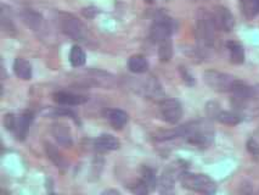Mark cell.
<instances>
[{
	"mask_svg": "<svg viewBox=\"0 0 259 195\" xmlns=\"http://www.w3.org/2000/svg\"><path fill=\"white\" fill-rule=\"evenodd\" d=\"M217 27L213 21L212 14L207 11H201L197 17L196 35L200 47L202 49H209L214 46Z\"/></svg>",
	"mask_w": 259,
	"mask_h": 195,
	"instance_id": "obj_1",
	"label": "cell"
},
{
	"mask_svg": "<svg viewBox=\"0 0 259 195\" xmlns=\"http://www.w3.org/2000/svg\"><path fill=\"white\" fill-rule=\"evenodd\" d=\"M180 182L185 189L203 194H213L217 190V184L210 177L202 173L183 172L180 175Z\"/></svg>",
	"mask_w": 259,
	"mask_h": 195,
	"instance_id": "obj_2",
	"label": "cell"
},
{
	"mask_svg": "<svg viewBox=\"0 0 259 195\" xmlns=\"http://www.w3.org/2000/svg\"><path fill=\"white\" fill-rule=\"evenodd\" d=\"M203 80L210 89L218 93L231 92L237 82V80L234 76L215 70H208L204 72Z\"/></svg>",
	"mask_w": 259,
	"mask_h": 195,
	"instance_id": "obj_3",
	"label": "cell"
},
{
	"mask_svg": "<svg viewBox=\"0 0 259 195\" xmlns=\"http://www.w3.org/2000/svg\"><path fill=\"white\" fill-rule=\"evenodd\" d=\"M59 26L66 35L74 39V41H85L87 37H88L87 27L79 20L76 19L73 15L60 14Z\"/></svg>",
	"mask_w": 259,
	"mask_h": 195,
	"instance_id": "obj_4",
	"label": "cell"
},
{
	"mask_svg": "<svg viewBox=\"0 0 259 195\" xmlns=\"http://www.w3.org/2000/svg\"><path fill=\"white\" fill-rule=\"evenodd\" d=\"M33 122L32 112H23L20 116L14 113H8L5 116L4 124L8 131H13L16 134L17 139H25L27 132L29 130V126Z\"/></svg>",
	"mask_w": 259,
	"mask_h": 195,
	"instance_id": "obj_5",
	"label": "cell"
},
{
	"mask_svg": "<svg viewBox=\"0 0 259 195\" xmlns=\"http://www.w3.org/2000/svg\"><path fill=\"white\" fill-rule=\"evenodd\" d=\"M159 110L164 121L170 125L178 124L183 116L182 104L176 99H164L159 105Z\"/></svg>",
	"mask_w": 259,
	"mask_h": 195,
	"instance_id": "obj_6",
	"label": "cell"
},
{
	"mask_svg": "<svg viewBox=\"0 0 259 195\" xmlns=\"http://www.w3.org/2000/svg\"><path fill=\"white\" fill-rule=\"evenodd\" d=\"M173 26L169 19L167 17H161L153 22L151 27V39L155 43L161 44L165 41H169Z\"/></svg>",
	"mask_w": 259,
	"mask_h": 195,
	"instance_id": "obj_7",
	"label": "cell"
},
{
	"mask_svg": "<svg viewBox=\"0 0 259 195\" xmlns=\"http://www.w3.org/2000/svg\"><path fill=\"white\" fill-rule=\"evenodd\" d=\"M212 14L217 29L223 32H230L235 26V19L231 11L225 7H217Z\"/></svg>",
	"mask_w": 259,
	"mask_h": 195,
	"instance_id": "obj_8",
	"label": "cell"
},
{
	"mask_svg": "<svg viewBox=\"0 0 259 195\" xmlns=\"http://www.w3.org/2000/svg\"><path fill=\"white\" fill-rule=\"evenodd\" d=\"M208 111V115L212 116L213 119H215L217 121H219L221 124L224 125H237L241 122V116L237 113L231 112V111H224L219 109V106L217 104H209L207 107Z\"/></svg>",
	"mask_w": 259,
	"mask_h": 195,
	"instance_id": "obj_9",
	"label": "cell"
},
{
	"mask_svg": "<svg viewBox=\"0 0 259 195\" xmlns=\"http://www.w3.org/2000/svg\"><path fill=\"white\" fill-rule=\"evenodd\" d=\"M94 146L98 151L106 152L118 149L120 146V143L112 134H101L100 137H98L95 139Z\"/></svg>",
	"mask_w": 259,
	"mask_h": 195,
	"instance_id": "obj_10",
	"label": "cell"
},
{
	"mask_svg": "<svg viewBox=\"0 0 259 195\" xmlns=\"http://www.w3.org/2000/svg\"><path fill=\"white\" fill-rule=\"evenodd\" d=\"M51 132H53V136L55 137L57 143L61 144L62 146H71L72 145V134L70 128H68L67 125L61 124H54L53 128H51Z\"/></svg>",
	"mask_w": 259,
	"mask_h": 195,
	"instance_id": "obj_11",
	"label": "cell"
},
{
	"mask_svg": "<svg viewBox=\"0 0 259 195\" xmlns=\"http://www.w3.org/2000/svg\"><path fill=\"white\" fill-rule=\"evenodd\" d=\"M54 100L57 104L61 105H68V106H73V105H80L85 103L88 99L83 95L73 94V93H67V92H56L53 95Z\"/></svg>",
	"mask_w": 259,
	"mask_h": 195,
	"instance_id": "obj_12",
	"label": "cell"
},
{
	"mask_svg": "<svg viewBox=\"0 0 259 195\" xmlns=\"http://www.w3.org/2000/svg\"><path fill=\"white\" fill-rule=\"evenodd\" d=\"M106 119L110 121V124L112 125L116 130H120V128L124 127L126 122H128L129 116L128 113L124 112L123 110L112 109V110H107Z\"/></svg>",
	"mask_w": 259,
	"mask_h": 195,
	"instance_id": "obj_13",
	"label": "cell"
},
{
	"mask_svg": "<svg viewBox=\"0 0 259 195\" xmlns=\"http://www.w3.org/2000/svg\"><path fill=\"white\" fill-rule=\"evenodd\" d=\"M14 72L17 77L23 81L32 78V65L22 58H17L14 62Z\"/></svg>",
	"mask_w": 259,
	"mask_h": 195,
	"instance_id": "obj_14",
	"label": "cell"
},
{
	"mask_svg": "<svg viewBox=\"0 0 259 195\" xmlns=\"http://www.w3.org/2000/svg\"><path fill=\"white\" fill-rule=\"evenodd\" d=\"M182 173L178 172V171L174 169L173 166L168 167V169L163 172V176H162V178H161L162 191L171 190L174 183H176V181H177V176H179V178H180V175H182Z\"/></svg>",
	"mask_w": 259,
	"mask_h": 195,
	"instance_id": "obj_15",
	"label": "cell"
},
{
	"mask_svg": "<svg viewBox=\"0 0 259 195\" xmlns=\"http://www.w3.org/2000/svg\"><path fill=\"white\" fill-rule=\"evenodd\" d=\"M229 53H230V60L233 64L240 65L245 61V50L243 47L237 42H229L227 44Z\"/></svg>",
	"mask_w": 259,
	"mask_h": 195,
	"instance_id": "obj_16",
	"label": "cell"
},
{
	"mask_svg": "<svg viewBox=\"0 0 259 195\" xmlns=\"http://www.w3.org/2000/svg\"><path fill=\"white\" fill-rule=\"evenodd\" d=\"M128 67L133 73H145L149 70V62L143 55H134L129 59Z\"/></svg>",
	"mask_w": 259,
	"mask_h": 195,
	"instance_id": "obj_17",
	"label": "cell"
},
{
	"mask_svg": "<svg viewBox=\"0 0 259 195\" xmlns=\"http://www.w3.org/2000/svg\"><path fill=\"white\" fill-rule=\"evenodd\" d=\"M22 20L33 31H38L43 23V17L33 10H26L22 13Z\"/></svg>",
	"mask_w": 259,
	"mask_h": 195,
	"instance_id": "obj_18",
	"label": "cell"
},
{
	"mask_svg": "<svg viewBox=\"0 0 259 195\" xmlns=\"http://www.w3.org/2000/svg\"><path fill=\"white\" fill-rule=\"evenodd\" d=\"M85 60H87L85 53H84L82 48L78 46L72 47L71 53H70V62L73 67H80V66H83L85 64Z\"/></svg>",
	"mask_w": 259,
	"mask_h": 195,
	"instance_id": "obj_19",
	"label": "cell"
},
{
	"mask_svg": "<svg viewBox=\"0 0 259 195\" xmlns=\"http://www.w3.org/2000/svg\"><path fill=\"white\" fill-rule=\"evenodd\" d=\"M45 151H47L48 158H49L50 160L53 161V163L55 164L57 167H60V169H63V167H66L65 159H63L62 155L60 154L59 150H56L53 145H51V144H48V143L45 144Z\"/></svg>",
	"mask_w": 259,
	"mask_h": 195,
	"instance_id": "obj_20",
	"label": "cell"
},
{
	"mask_svg": "<svg viewBox=\"0 0 259 195\" xmlns=\"http://www.w3.org/2000/svg\"><path fill=\"white\" fill-rule=\"evenodd\" d=\"M241 7L247 17H254L259 14V0H241Z\"/></svg>",
	"mask_w": 259,
	"mask_h": 195,
	"instance_id": "obj_21",
	"label": "cell"
},
{
	"mask_svg": "<svg viewBox=\"0 0 259 195\" xmlns=\"http://www.w3.org/2000/svg\"><path fill=\"white\" fill-rule=\"evenodd\" d=\"M158 56L159 60L162 62H168L171 59V55H173V47H171V41H165L163 43L158 44Z\"/></svg>",
	"mask_w": 259,
	"mask_h": 195,
	"instance_id": "obj_22",
	"label": "cell"
},
{
	"mask_svg": "<svg viewBox=\"0 0 259 195\" xmlns=\"http://www.w3.org/2000/svg\"><path fill=\"white\" fill-rule=\"evenodd\" d=\"M143 181L146 183L147 187L149 188H153V185L156 184V177H155V172L150 169H145L143 173Z\"/></svg>",
	"mask_w": 259,
	"mask_h": 195,
	"instance_id": "obj_23",
	"label": "cell"
},
{
	"mask_svg": "<svg viewBox=\"0 0 259 195\" xmlns=\"http://www.w3.org/2000/svg\"><path fill=\"white\" fill-rule=\"evenodd\" d=\"M247 149H248V151L251 152L252 155L254 156L259 155V144L255 142V140L249 139L248 142H247Z\"/></svg>",
	"mask_w": 259,
	"mask_h": 195,
	"instance_id": "obj_24",
	"label": "cell"
}]
</instances>
